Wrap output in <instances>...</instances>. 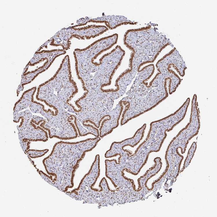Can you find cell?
<instances>
[{"label": "cell", "instance_id": "cell-1", "mask_svg": "<svg viewBox=\"0 0 217 217\" xmlns=\"http://www.w3.org/2000/svg\"><path fill=\"white\" fill-rule=\"evenodd\" d=\"M151 26L127 30L124 38L125 45L132 51L130 65H141L153 62L162 48Z\"/></svg>", "mask_w": 217, "mask_h": 217}, {"label": "cell", "instance_id": "cell-2", "mask_svg": "<svg viewBox=\"0 0 217 217\" xmlns=\"http://www.w3.org/2000/svg\"><path fill=\"white\" fill-rule=\"evenodd\" d=\"M51 110L45 112L43 115L46 120L40 126L47 130L50 138L55 137L61 140H69L76 138L78 136L74 123V115L58 113L53 115Z\"/></svg>", "mask_w": 217, "mask_h": 217}, {"label": "cell", "instance_id": "cell-3", "mask_svg": "<svg viewBox=\"0 0 217 217\" xmlns=\"http://www.w3.org/2000/svg\"><path fill=\"white\" fill-rule=\"evenodd\" d=\"M67 29L71 39L75 38L79 39H89L102 34L108 28L105 26L91 25L78 28L72 26Z\"/></svg>", "mask_w": 217, "mask_h": 217}, {"label": "cell", "instance_id": "cell-4", "mask_svg": "<svg viewBox=\"0 0 217 217\" xmlns=\"http://www.w3.org/2000/svg\"><path fill=\"white\" fill-rule=\"evenodd\" d=\"M45 130L40 126L29 123L24 130L18 132L19 139L22 141H46L48 137Z\"/></svg>", "mask_w": 217, "mask_h": 217}, {"label": "cell", "instance_id": "cell-5", "mask_svg": "<svg viewBox=\"0 0 217 217\" xmlns=\"http://www.w3.org/2000/svg\"><path fill=\"white\" fill-rule=\"evenodd\" d=\"M104 23L107 27L112 30L124 25H136L137 22L132 21L124 16L113 15L105 16L96 18L89 19L88 22Z\"/></svg>", "mask_w": 217, "mask_h": 217}]
</instances>
